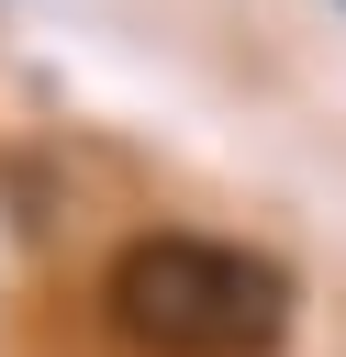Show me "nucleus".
I'll return each mask as SVG.
<instances>
[{
    "mask_svg": "<svg viewBox=\"0 0 346 357\" xmlns=\"http://www.w3.org/2000/svg\"><path fill=\"white\" fill-rule=\"evenodd\" d=\"M100 324L123 357H279L290 268L234 234H134L100 268Z\"/></svg>",
    "mask_w": 346,
    "mask_h": 357,
    "instance_id": "nucleus-1",
    "label": "nucleus"
},
{
    "mask_svg": "<svg viewBox=\"0 0 346 357\" xmlns=\"http://www.w3.org/2000/svg\"><path fill=\"white\" fill-rule=\"evenodd\" d=\"M335 11H346V0H335Z\"/></svg>",
    "mask_w": 346,
    "mask_h": 357,
    "instance_id": "nucleus-2",
    "label": "nucleus"
}]
</instances>
